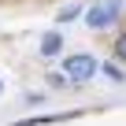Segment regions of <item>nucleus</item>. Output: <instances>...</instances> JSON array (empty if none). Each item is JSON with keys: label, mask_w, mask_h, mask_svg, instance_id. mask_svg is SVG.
Returning a JSON list of instances; mask_svg holds the SVG:
<instances>
[{"label": "nucleus", "mask_w": 126, "mask_h": 126, "mask_svg": "<svg viewBox=\"0 0 126 126\" xmlns=\"http://www.w3.org/2000/svg\"><path fill=\"white\" fill-rule=\"evenodd\" d=\"M122 0H96V4H89V11H85V22H89V30H108V26H115L119 19H122Z\"/></svg>", "instance_id": "obj_1"}, {"label": "nucleus", "mask_w": 126, "mask_h": 126, "mask_svg": "<svg viewBox=\"0 0 126 126\" xmlns=\"http://www.w3.org/2000/svg\"><path fill=\"white\" fill-rule=\"evenodd\" d=\"M63 71H67V74H63L67 82H89V78L100 71V63H96L89 52H74V56L63 59Z\"/></svg>", "instance_id": "obj_2"}, {"label": "nucleus", "mask_w": 126, "mask_h": 126, "mask_svg": "<svg viewBox=\"0 0 126 126\" xmlns=\"http://www.w3.org/2000/svg\"><path fill=\"white\" fill-rule=\"evenodd\" d=\"M59 52H63V33H56V30L45 33L41 37V56H59Z\"/></svg>", "instance_id": "obj_3"}, {"label": "nucleus", "mask_w": 126, "mask_h": 126, "mask_svg": "<svg viewBox=\"0 0 126 126\" xmlns=\"http://www.w3.org/2000/svg\"><path fill=\"white\" fill-rule=\"evenodd\" d=\"M78 15H82V8H78V4H67L56 19H59V22H71V19H78Z\"/></svg>", "instance_id": "obj_4"}, {"label": "nucleus", "mask_w": 126, "mask_h": 126, "mask_svg": "<svg viewBox=\"0 0 126 126\" xmlns=\"http://www.w3.org/2000/svg\"><path fill=\"white\" fill-rule=\"evenodd\" d=\"M100 71H104V74H108L111 82H122V78H126V71H119V63H104Z\"/></svg>", "instance_id": "obj_5"}, {"label": "nucleus", "mask_w": 126, "mask_h": 126, "mask_svg": "<svg viewBox=\"0 0 126 126\" xmlns=\"http://www.w3.org/2000/svg\"><path fill=\"white\" fill-rule=\"evenodd\" d=\"M115 52H119V59H126V33H119V41H115Z\"/></svg>", "instance_id": "obj_6"}]
</instances>
